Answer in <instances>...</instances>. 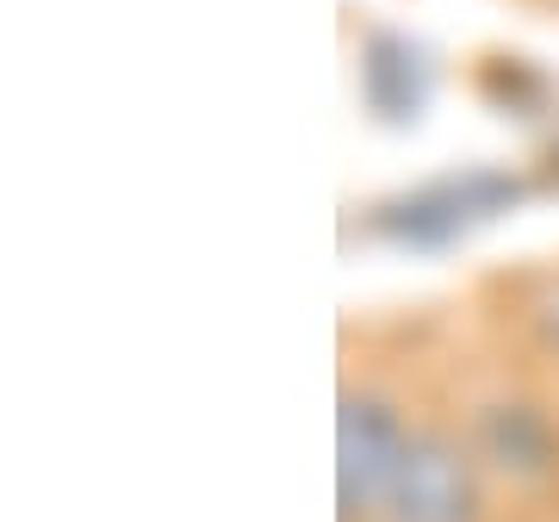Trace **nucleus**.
I'll return each instance as SVG.
<instances>
[{"label":"nucleus","instance_id":"nucleus-4","mask_svg":"<svg viewBox=\"0 0 559 522\" xmlns=\"http://www.w3.org/2000/svg\"><path fill=\"white\" fill-rule=\"evenodd\" d=\"M360 94H367V106L385 124L417 119L423 100H429V62H423V50L411 38L380 32V38L367 44V57H360Z\"/></svg>","mask_w":559,"mask_h":522},{"label":"nucleus","instance_id":"nucleus-2","mask_svg":"<svg viewBox=\"0 0 559 522\" xmlns=\"http://www.w3.org/2000/svg\"><path fill=\"white\" fill-rule=\"evenodd\" d=\"M522 200V187L510 175H491V168H473V175H454V181H436L411 193V200L385 205L380 212V230L399 242H454L460 230H473V224L498 218L510 205Z\"/></svg>","mask_w":559,"mask_h":522},{"label":"nucleus","instance_id":"nucleus-3","mask_svg":"<svg viewBox=\"0 0 559 522\" xmlns=\"http://www.w3.org/2000/svg\"><path fill=\"white\" fill-rule=\"evenodd\" d=\"M479 510V485L473 466L448 436H411L392 485V517L399 522H473Z\"/></svg>","mask_w":559,"mask_h":522},{"label":"nucleus","instance_id":"nucleus-1","mask_svg":"<svg viewBox=\"0 0 559 522\" xmlns=\"http://www.w3.org/2000/svg\"><path fill=\"white\" fill-rule=\"evenodd\" d=\"M404 423L385 411L380 399H342L336 411V498L342 517H367L373 503H392V485H399L404 466Z\"/></svg>","mask_w":559,"mask_h":522}]
</instances>
